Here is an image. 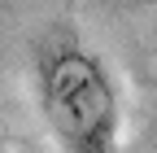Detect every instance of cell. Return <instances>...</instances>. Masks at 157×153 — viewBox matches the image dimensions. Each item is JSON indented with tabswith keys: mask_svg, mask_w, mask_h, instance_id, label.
<instances>
[{
	"mask_svg": "<svg viewBox=\"0 0 157 153\" xmlns=\"http://www.w3.org/2000/svg\"><path fill=\"white\" fill-rule=\"evenodd\" d=\"M35 105L61 153H118L122 149V92L101 53L78 35L57 31L31 57Z\"/></svg>",
	"mask_w": 157,
	"mask_h": 153,
	"instance_id": "cell-1",
	"label": "cell"
}]
</instances>
